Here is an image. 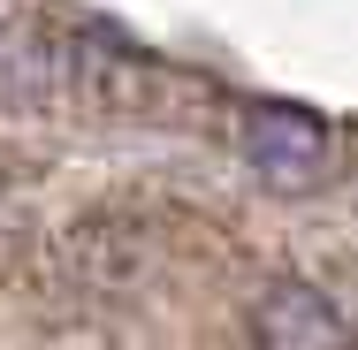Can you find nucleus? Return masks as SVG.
Segmentation results:
<instances>
[{"instance_id":"nucleus-1","label":"nucleus","mask_w":358,"mask_h":350,"mask_svg":"<svg viewBox=\"0 0 358 350\" xmlns=\"http://www.w3.org/2000/svg\"><path fill=\"white\" fill-rule=\"evenodd\" d=\"M244 160L275 183V191H313L328 168H336V138L313 107H289V99H252L244 107Z\"/></svg>"},{"instance_id":"nucleus-2","label":"nucleus","mask_w":358,"mask_h":350,"mask_svg":"<svg viewBox=\"0 0 358 350\" xmlns=\"http://www.w3.org/2000/svg\"><path fill=\"white\" fill-rule=\"evenodd\" d=\"M252 350H351V328L313 282H267L252 305Z\"/></svg>"}]
</instances>
